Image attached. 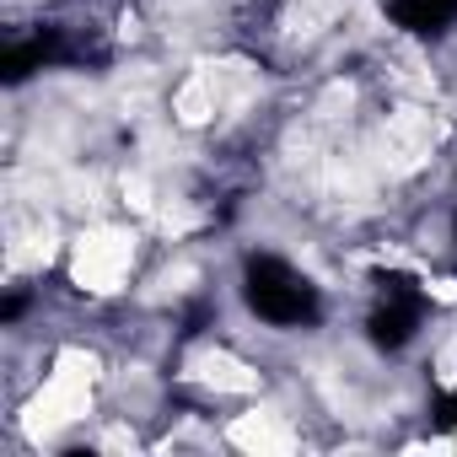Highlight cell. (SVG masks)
Segmentation results:
<instances>
[{
	"mask_svg": "<svg viewBox=\"0 0 457 457\" xmlns=\"http://www.w3.org/2000/svg\"><path fill=\"white\" fill-rule=\"evenodd\" d=\"M243 302L270 328H312L323 318V291L280 253H253L243 264Z\"/></svg>",
	"mask_w": 457,
	"mask_h": 457,
	"instance_id": "1",
	"label": "cell"
},
{
	"mask_svg": "<svg viewBox=\"0 0 457 457\" xmlns=\"http://www.w3.org/2000/svg\"><path fill=\"white\" fill-rule=\"evenodd\" d=\"M387 17L409 38H441L457 28V0H387Z\"/></svg>",
	"mask_w": 457,
	"mask_h": 457,
	"instance_id": "2",
	"label": "cell"
},
{
	"mask_svg": "<svg viewBox=\"0 0 457 457\" xmlns=\"http://www.w3.org/2000/svg\"><path fill=\"white\" fill-rule=\"evenodd\" d=\"M452 248H457V220H452Z\"/></svg>",
	"mask_w": 457,
	"mask_h": 457,
	"instance_id": "3",
	"label": "cell"
}]
</instances>
